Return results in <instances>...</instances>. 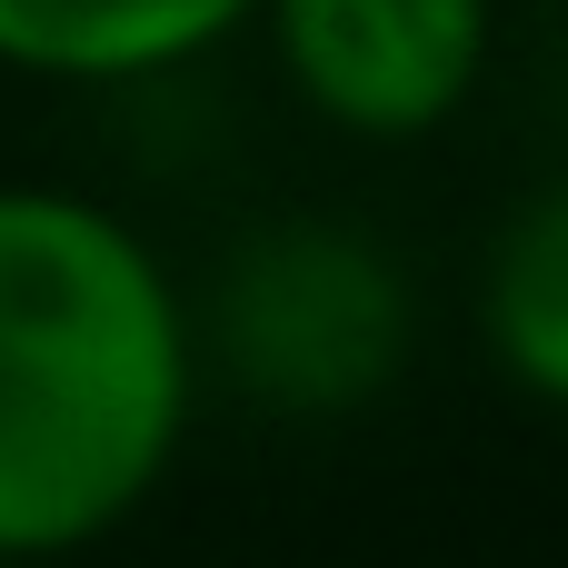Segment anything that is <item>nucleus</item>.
I'll use <instances>...</instances> for the list:
<instances>
[{
  "instance_id": "f257e3e1",
  "label": "nucleus",
  "mask_w": 568,
  "mask_h": 568,
  "mask_svg": "<svg viewBox=\"0 0 568 568\" xmlns=\"http://www.w3.org/2000/svg\"><path fill=\"white\" fill-rule=\"evenodd\" d=\"M200 409L180 270L90 190L0 180V568L130 529Z\"/></svg>"
},
{
  "instance_id": "f03ea898",
  "label": "nucleus",
  "mask_w": 568,
  "mask_h": 568,
  "mask_svg": "<svg viewBox=\"0 0 568 568\" xmlns=\"http://www.w3.org/2000/svg\"><path fill=\"white\" fill-rule=\"evenodd\" d=\"M190 339L250 409L329 429L399 389L419 349V280L359 220H260L190 300Z\"/></svg>"
},
{
  "instance_id": "7ed1b4c3",
  "label": "nucleus",
  "mask_w": 568,
  "mask_h": 568,
  "mask_svg": "<svg viewBox=\"0 0 568 568\" xmlns=\"http://www.w3.org/2000/svg\"><path fill=\"white\" fill-rule=\"evenodd\" d=\"M290 100L349 140H429L489 70L499 0H260Z\"/></svg>"
},
{
  "instance_id": "20e7f679",
  "label": "nucleus",
  "mask_w": 568,
  "mask_h": 568,
  "mask_svg": "<svg viewBox=\"0 0 568 568\" xmlns=\"http://www.w3.org/2000/svg\"><path fill=\"white\" fill-rule=\"evenodd\" d=\"M260 0H0V70L60 90H130L210 60Z\"/></svg>"
},
{
  "instance_id": "39448f33",
  "label": "nucleus",
  "mask_w": 568,
  "mask_h": 568,
  "mask_svg": "<svg viewBox=\"0 0 568 568\" xmlns=\"http://www.w3.org/2000/svg\"><path fill=\"white\" fill-rule=\"evenodd\" d=\"M479 349L519 399L568 409V180L529 190L489 230V250H479Z\"/></svg>"
}]
</instances>
